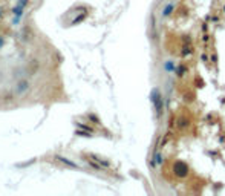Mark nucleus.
<instances>
[{
	"label": "nucleus",
	"instance_id": "4",
	"mask_svg": "<svg viewBox=\"0 0 225 196\" xmlns=\"http://www.w3.org/2000/svg\"><path fill=\"white\" fill-rule=\"evenodd\" d=\"M22 12H23V6H20V5H19L17 8H14V14H15L17 17H20V15H22Z\"/></svg>",
	"mask_w": 225,
	"mask_h": 196
},
{
	"label": "nucleus",
	"instance_id": "7",
	"mask_svg": "<svg viewBox=\"0 0 225 196\" xmlns=\"http://www.w3.org/2000/svg\"><path fill=\"white\" fill-rule=\"evenodd\" d=\"M77 126H78V127H81L83 130H87V132H91V133H92V129H91V127H89V126H86V124H81V123H77Z\"/></svg>",
	"mask_w": 225,
	"mask_h": 196
},
{
	"label": "nucleus",
	"instance_id": "3",
	"mask_svg": "<svg viewBox=\"0 0 225 196\" xmlns=\"http://www.w3.org/2000/svg\"><path fill=\"white\" fill-rule=\"evenodd\" d=\"M31 37H32V32H31V29H29V26H26V28L23 29V32H22V38H23L25 41H28Z\"/></svg>",
	"mask_w": 225,
	"mask_h": 196
},
{
	"label": "nucleus",
	"instance_id": "1",
	"mask_svg": "<svg viewBox=\"0 0 225 196\" xmlns=\"http://www.w3.org/2000/svg\"><path fill=\"white\" fill-rule=\"evenodd\" d=\"M29 86H31V83L28 81V80H25V78H23V80H19V81H17V87H15V89H17V94H20V95L25 94V92L29 89Z\"/></svg>",
	"mask_w": 225,
	"mask_h": 196
},
{
	"label": "nucleus",
	"instance_id": "2",
	"mask_svg": "<svg viewBox=\"0 0 225 196\" xmlns=\"http://www.w3.org/2000/svg\"><path fill=\"white\" fill-rule=\"evenodd\" d=\"M55 159H57L58 163H61V164L68 166V167H72V168H78V166H77L75 163L69 161V159H68V158H65V156H55Z\"/></svg>",
	"mask_w": 225,
	"mask_h": 196
},
{
	"label": "nucleus",
	"instance_id": "8",
	"mask_svg": "<svg viewBox=\"0 0 225 196\" xmlns=\"http://www.w3.org/2000/svg\"><path fill=\"white\" fill-rule=\"evenodd\" d=\"M3 44H5V38H3V37H0V49L3 48Z\"/></svg>",
	"mask_w": 225,
	"mask_h": 196
},
{
	"label": "nucleus",
	"instance_id": "5",
	"mask_svg": "<svg viewBox=\"0 0 225 196\" xmlns=\"http://www.w3.org/2000/svg\"><path fill=\"white\" fill-rule=\"evenodd\" d=\"M87 117H89V120H91V121H94L95 124H100V120H98V117H97V115H94V113H89Z\"/></svg>",
	"mask_w": 225,
	"mask_h": 196
},
{
	"label": "nucleus",
	"instance_id": "6",
	"mask_svg": "<svg viewBox=\"0 0 225 196\" xmlns=\"http://www.w3.org/2000/svg\"><path fill=\"white\" fill-rule=\"evenodd\" d=\"M84 19H86V15H84V14H83V15H78L77 19H75L74 22H72V25H77V23H80V22H83Z\"/></svg>",
	"mask_w": 225,
	"mask_h": 196
}]
</instances>
